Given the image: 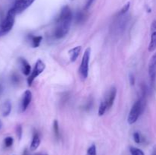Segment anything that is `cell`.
I'll return each instance as SVG.
<instances>
[{"mask_svg":"<svg viewBox=\"0 0 156 155\" xmlns=\"http://www.w3.org/2000/svg\"><path fill=\"white\" fill-rule=\"evenodd\" d=\"M72 20H73V12L71 9L67 5L62 7L56 21V27L53 33L55 37L60 39L64 37L69 33Z\"/></svg>","mask_w":156,"mask_h":155,"instance_id":"6da1fadb","label":"cell"},{"mask_svg":"<svg viewBox=\"0 0 156 155\" xmlns=\"http://www.w3.org/2000/svg\"><path fill=\"white\" fill-rule=\"evenodd\" d=\"M145 104H146V100H145L144 97H142L140 100H138L134 103L130 112H129V115H128L127 121L129 124H133L138 120L139 117L144 110Z\"/></svg>","mask_w":156,"mask_h":155,"instance_id":"7a4b0ae2","label":"cell"},{"mask_svg":"<svg viewBox=\"0 0 156 155\" xmlns=\"http://www.w3.org/2000/svg\"><path fill=\"white\" fill-rule=\"evenodd\" d=\"M15 15H16L15 12H14L13 9H11L5 18L0 24V36H4L12 30L15 24Z\"/></svg>","mask_w":156,"mask_h":155,"instance_id":"3957f363","label":"cell"},{"mask_svg":"<svg viewBox=\"0 0 156 155\" xmlns=\"http://www.w3.org/2000/svg\"><path fill=\"white\" fill-rule=\"evenodd\" d=\"M90 56H91V48H87L82 56V62L79 68V74L82 80H85L88 75V65H89Z\"/></svg>","mask_w":156,"mask_h":155,"instance_id":"277c9868","label":"cell"},{"mask_svg":"<svg viewBox=\"0 0 156 155\" xmlns=\"http://www.w3.org/2000/svg\"><path fill=\"white\" fill-rule=\"evenodd\" d=\"M46 65L44 64V62L42 60H41V59H38L37 61L36 64H35L33 71H31L29 77L27 78V84H28V86H31L32 83L34 81V79L36 78H37L44 71Z\"/></svg>","mask_w":156,"mask_h":155,"instance_id":"5b68a950","label":"cell"},{"mask_svg":"<svg viewBox=\"0 0 156 155\" xmlns=\"http://www.w3.org/2000/svg\"><path fill=\"white\" fill-rule=\"evenodd\" d=\"M34 1L35 0H18L15 2L12 9H13L16 15L17 14H20L24 12V10H26L27 8L30 7Z\"/></svg>","mask_w":156,"mask_h":155,"instance_id":"8992f818","label":"cell"},{"mask_svg":"<svg viewBox=\"0 0 156 155\" xmlns=\"http://www.w3.org/2000/svg\"><path fill=\"white\" fill-rule=\"evenodd\" d=\"M149 75L152 84H154L156 79V52L152 55L149 63Z\"/></svg>","mask_w":156,"mask_h":155,"instance_id":"52a82bcc","label":"cell"},{"mask_svg":"<svg viewBox=\"0 0 156 155\" xmlns=\"http://www.w3.org/2000/svg\"><path fill=\"white\" fill-rule=\"evenodd\" d=\"M148 50L149 52H153L156 50V19L151 26V36Z\"/></svg>","mask_w":156,"mask_h":155,"instance_id":"ba28073f","label":"cell"},{"mask_svg":"<svg viewBox=\"0 0 156 155\" xmlns=\"http://www.w3.org/2000/svg\"><path fill=\"white\" fill-rule=\"evenodd\" d=\"M31 100H32L31 91H29V90H27V91H24V94H23L22 99H21V112H24V111L27 109V108L28 107L30 102H31Z\"/></svg>","mask_w":156,"mask_h":155,"instance_id":"9c48e42d","label":"cell"},{"mask_svg":"<svg viewBox=\"0 0 156 155\" xmlns=\"http://www.w3.org/2000/svg\"><path fill=\"white\" fill-rule=\"evenodd\" d=\"M116 95H117V89H116V88L113 87V88H111V89H110L108 95L105 97V101L106 102L107 105H108V109L111 108V106L114 104V100H115L116 98Z\"/></svg>","mask_w":156,"mask_h":155,"instance_id":"30bf717a","label":"cell"},{"mask_svg":"<svg viewBox=\"0 0 156 155\" xmlns=\"http://www.w3.org/2000/svg\"><path fill=\"white\" fill-rule=\"evenodd\" d=\"M19 62L23 74L24 75H30V73H31V68H30V64L27 62V61L26 59L21 58L19 59Z\"/></svg>","mask_w":156,"mask_h":155,"instance_id":"8fae6325","label":"cell"},{"mask_svg":"<svg viewBox=\"0 0 156 155\" xmlns=\"http://www.w3.org/2000/svg\"><path fill=\"white\" fill-rule=\"evenodd\" d=\"M81 51H82V46H78L74 47V48L71 49V50L69 51V59L72 62H76V59L79 57V54H80Z\"/></svg>","mask_w":156,"mask_h":155,"instance_id":"7c38bea8","label":"cell"},{"mask_svg":"<svg viewBox=\"0 0 156 155\" xmlns=\"http://www.w3.org/2000/svg\"><path fill=\"white\" fill-rule=\"evenodd\" d=\"M40 144H41V138H40L39 134L37 132H35L34 133L31 144H30V150H31V151L36 150L37 149V147H39Z\"/></svg>","mask_w":156,"mask_h":155,"instance_id":"4fadbf2b","label":"cell"},{"mask_svg":"<svg viewBox=\"0 0 156 155\" xmlns=\"http://www.w3.org/2000/svg\"><path fill=\"white\" fill-rule=\"evenodd\" d=\"M12 110V104L9 101H5L2 106V113L3 116H7Z\"/></svg>","mask_w":156,"mask_h":155,"instance_id":"5bb4252c","label":"cell"},{"mask_svg":"<svg viewBox=\"0 0 156 155\" xmlns=\"http://www.w3.org/2000/svg\"><path fill=\"white\" fill-rule=\"evenodd\" d=\"M30 39H31L32 46H33V47L36 48L40 46L43 37L41 36H30Z\"/></svg>","mask_w":156,"mask_h":155,"instance_id":"9a60e30c","label":"cell"},{"mask_svg":"<svg viewBox=\"0 0 156 155\" xmlns=\"http://www.w3.org/2000/svg\"><path fill=\"white\" fill-rule=\"evenodd\" d=\"M107 109H108V105H107L106 102H105V100H104V101H102L101 103L100 106H99L98 115H100V116L103 115L105 113V112H106Z\"/></svg>","mask_w":156,"mask_h":155,"instance_id":"2e32d148","label":"cell"},{"mask_svg":"<svg viewBox=\"0 0 156 155\" xmlns=\"http://www.w3.org/2000/svg\"><path fill=\"white\" fill-rule=\"evenodd\" d=\"M129 152H130L131 155H145L143 150L135 147H129Z\"/></svg>","mask_w":156,"mask_h":155,"instance_id":"e0dca14e","label":"cell"},{"mask_svg":"<svg viewBox=\"0 0 156 155\" xmlns=\"http://www.w3.org/2000/svg\"><path fill=\"white\" fill-rule=\"evenodd\" d=\"M53 132H54L55 135L57 138H59V123H58L57 120H54L53 122Z\"/></svg>","mask_w":156,"mask_h":155,"instance_id":"ac0fdd59","label":"cell"},{"mask_svg":"<svg viewBox=\"0 0 156 155\" xmlns=\"http://www.w3.org/2000/svg\"><path fill=\"white\" fill-rule=\"evenodd\" d=\"M133 139H134V141H135L136 144H141L142 142H143V137H142V135H140V133H139V132H136L135 133L133 134Z\"/></svg>","mask_w":156,"mask_h":155,"instance_id":"d6986e66","label":"cell"},{"mask_svg":"<svg viewBox=\"0 0 156 155\" xmlns=\"http://www.w3.org/2000/svg\"><path fill=\"white\" fill-rule=\"evenodd\" d=\"M86 155H97V150H96V146L94 144H92L88 147Z\"/></svg>","mask_w":156,"mask_h":155,"instance_id":"ffe728a7","label":"cell"},{"mask_svg":"<svg viewBox=\"0 0 156 155\" xmlns=\"http://www.w3.org/2000/svg\"><path fill=\"white\" fill-rule=\"evenodd\" d=\"M13 142H14V139L12 137H7V138H5L4 140V144L6 147H10L13 144Z\"/></svg>","mask_w":156,"mask_h":155,"instance_id":"44dd1931","label":"cell"},{"mask_svg":"<svg viewBox=\"0 0 156 155\" xmlns=\"http://www.w3.org/2000/svg\"><path fill=\"white\" fill-rule=\"evenodd\" d=\"M84 20H85V14L82 12H78L77 15H76V21H77V23L83 22Z\"/></svg>","mask_w":156,"mask_h":155,"instance_id":"7402d4cb","label":"cell"},{"mask_svg":"<svg viewBox=\"0 0 156 155\" xmlns=\"http://www.w3.org/2000/svg\"><path fill=\"white\" fill-rule=\"evenodd\" d=\"M129 6H130V3H129V2L126 3V4L125 5L123 6V8H122L121 10L120 11V12H119L118 15H124V14H126V12H128V10H129Z\"/></svg>","mask_w":156,"mask_h":155,"instance_id":"603a6c76","label":"cell"},{"mask_svg":"<svg viewBox=\"0 0 156 155\" xmlns=\"http://www.w3.org/2000/svg\"><path fill=\"white\" fill-rule=\"evenodd\" d=\"M12 81L14 84H18L20 81L19 76L17 75V74H14L12 76Z\"/></svg>","mask_w":156,"mask_h":155,"instance_id":"cb8c5ba5","label":"cell"},{"mask_svg":"<svg viewBox=\"0 0 156 155\" xmlns=\"http://www.w3.org/2000/svg\"><path fill=\"white\" fill-rule=\"evenodd\" d=\"M17 135H18V138L21 139V135H22V128H21V126H18L17 127Z\"/></svg>","mask_w":156,"mask_h":155,"instance_id":"d4e9b609","label":"cell"},{"mask_svg":"<svg viewBox=\"0 0 156 155\" xmlns=\"http://www.w3.org/2000/svg\"><path fill=\"white\" fill-rule=\"evenodd\" d=\"M129 83H130V84L132 85H134L135 84V81H136V80H135V77H134V75L133 74H129Z\"/></svg>","mask_w":156,"mask_h":155,"instance_id":"484cf974","label":"cell"},{"mask_svg":"<svg viewBox=\"0 0 156 155\" xmlns=\"http://www.w3.org/2000/svg\"><path fill=\"white\" fill-rule=\"evenodd\" d=\"M93 2H94V0H88V1H87L86 5H85V10H87V9H89V8L91 7V5H92Z\"/></svg>","mask_w":156,"mask_h":155,"instance_id":"4316f807","label":"cell"},{"mask_svg":"<svg viewBox=\"0 0 156 155\" xmlns=\"http://www.w3.org/2000/svg\"><path fill=\"white\" fill-rule=\"evenodd\" d=\"M23 155H48V154H46V153H35V154H29V153H27V150H25V151L24 152V154Z\"/></svg>","mask_w":156,"mask_h":155,"instance_id":"83f0119b","label":"cell"},{"mask_svg":"<svg viewBox=\"0 0 156 155\" xmlns=\"http://www.w3.org/2000/svg\"><path fill=\"white\" fill-rule=\"evenodd\" d=\"M152 155H156V150H154L153 153H152Z\"/></svg>","mask_w":156,"mask_h":155,"instance_id":"f1b7e54d","label":"cell"}]
</instances>
